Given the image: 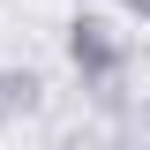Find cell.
Wrapping results in <instances>:
<instances>
[{
    "mask_svg": "<svg viewBox=\"0 0 150 150\" xmlns=\"http://www.w3.org/2000/svg\"><path fill=\"white\" fill-rule=\"evenodd\" d=\"M60 45H68V68L83 75V90H112V83L128 75V60H135V38L112 15H98V8H75Z\"/></svg>",
    "mask_w": 150,
    "mask_h": 150,
    "instance_id": "1",
    "label": "cell"
},
{
    "mask_svg": "<svg viewBox=\"0 0 150 150\" xmlns=\"http://www.w3.org/2000/svg\"><path fill=\"white\" fill-rule=\"evenodd\" d=\"M38 105H45V75L38 68H0V120H23Z\"/></svg>",
    "mask_w": 150,
    "mask_h": 150,
    "instance_id": "2",
    "label": "cell"
},
{
    "mask_svg": "<svg viewBox=\"0 0 150 150\" xmlns=\"http://www.w3.org/2000/svg\"><path fill=\"white\" fill-rule=\"evenodd\" d=\"M120 15H128V23H150V0H120Z\"/></svg>",
    "mask_w": 150,
    "mask_h": 150,
    "instance_id": "3",
    "label": "cell"
}]
</instances>
